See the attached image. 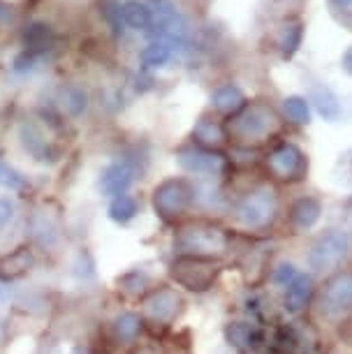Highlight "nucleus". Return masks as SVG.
Here are the masks:
<instances>
[{"label":"nucleus","instance_id":"cd10ccee","mask_svg":"<svg viewBox=\"0 0 352 354\" xmlns=\"http://www.w3.org/2000/svg\"><path fill=\"white\" fill-rule=\"evenodd\" d=\"M334 3H336L341 10H345V12H352V0H334Z\"/></svg>","mask_w":352,"mask_h":354},{"label":"nucleus","instance_id":"7ed1b4c3","mask_svg":"<svg viewBox=\"0 0 352 354\" xmlns=\"http://www.w3.org/2000/svg\"><path fill=\"white\" fill-rule=\"evenodd\" d=\"M225 243V236L221 234V230H214V227H190L181 234L178 239V245L185 252H192V255H199V252H214L221 250Z\"/></svg>","mask_w":352,"mask_h":354},{"label":"nucleus","instance_id":"a878e982","mask_svg":"<svg viewBox=\"0 0 352 354\" xmlns=\"http://www.w3.org/2000/svg\"><path fill=\"white\" fill-rule=\"evenodd\" d=\"M15 211L17 206L10 197H0V230H5L15 220Z\"/></svg>","mask_w":352,"mask_h":354},{"label":"nucleus","instance_id":"bb28decb","mask_svg":"<svg viewBox=\"0 0 352 354\" xmlns=\"http://www.w3.org/2000/svg\"><path fill=\"white\" fill-rule=\"evenodd\" d=\"M343 68L348 70L350 75H352V49H350V51H348V53H345V56H343Z\"/></svg>","mask_w":352,"mask_h":354},{"label":"nucleus","instance_id":"aec40b11","mask_svg":"<svg viewBox=\"0 0 352 354\" xmlns=\"http://www.w3.org/2000/svg\"><path fill=\"white\" fill-rule=\"evenodd\" d=\"M195 139L199 144H204V146H218L223 142V130L218 128V125L214 121H199V125L195 128Z\"/></svg>","mask_w":352,"mask_h":354},{"label":"nucleus","instance_id":"f3484780","mask_svg":"<svg viewBox=\"0 0 352 354\" xmlns=\"http://www.w3.org/2000/svg\"><path fill=\"white\" fill-rule=\"evenodd\" d=\"M135 213H137V202L130 195H125V192L114 197V202L109 206V216L116 223H128V220L135 218Z\"/></svg>","mask_w":352,"mask_h":354},{"label":"nucleus","instance_id":"ddd939ff","mask_svg":"<svg viewBox=\"0 0 352 354\" xmlns=\"http://www.w3.org/2000/svg\"><path fill=\"white\" fill-rule=\"evenodd\" d=\"M24 42H26V49L30 53L49 51L51 46L56 44V32L44 24H33L24 32Z\"/></svg>","mask_w":352,"mask_h":354},{"label":"nucleus","instance_id":"4468645a","mask_svg":"<svg viewBox=\"0 0 352 354\" xmlns=\"http://www.w3.org/2000/svg\"><path fill=\"white\" fill-rule=\"evenodd\" d=\"M121 17H123V21L135 30H146L154 24V12L149 10V5L139 3V0L125 3L121 8Z\"/></svg>","mask_w":352,"mask_h":354},{"label":"nucleus","instance_id":"412c9836","mask_svg":"<svg viewBox=\"0 0 352 354\" xmlns=\"http://www.w3.org/2000/svg\"><path fill=\"white\" fill-rule=\"evenodd\" d=\"M116 333L121 340H135L139 329H142V322H139L137 315H132V313H123L121 317H116Z\"/></svg>","mask_w":352,"mask_h":354},{"label":"nucleus","instance_id":"f257e3e1","mask_svg":"<svg viewBox=\"0 0 352 354\" xmlns=\"http://www.w3.org/2000/svg\"><path fill=\"white\" fill-rule=\"evenodd\" d=\"M192 190L185 181H165L160 188H156L154 206L165 220H174L183 216V211L190 206Z\"/></svg>","mask_w":352,"mask_h":354},{"label":"nucleus","instance_id":"f8f14e48","mask_svg":"<svg viewBox=\"0 0 352 354\" xmlns=\"http://www.w3.org/2000/svg\"><path fill=\"white\" fill-rule=\"evenodd\" d=\"M324 301L327 308H348V304H352V276H338L327 285L324 292Z\"/></svg>","mask_w":352,"mask_h":354},{"label":"nucleus","instance_id":"2eb2a0df","mask_svg":"<svg viewBox=\"0 0 352 354\" xmlns=\"http://www.w3.org/2000/svg\"><path fill=\"white\" fill-rule=\"evenodd\" d=\"M181 165L190 171H216L221 169L223 160L207 151H183Z\"/></svg>","mask_w":352,"mask_h":354},{"label":"nucleus","instance_id":"5701e85b","mask_svg":"<svg viewBox=\"0 0 352 354\" xmlns=\"http://www.w3.org/2000/svg\"><path fill=\"white\" fill-rule=\"evenodd\" d=\"M317 213H320V206H317L315 199H302L295 209V218L302 227H308L317 220Z\"/></svg>","mask_w":352,"mask_h":354},{"label":"nucleus","instance_id":"f03ea898","mask_svg":"<svg viewBox=\"0 0 352 354\" xmlns=\"http://www.w3.org/2000/svg\"><path fill=\"white\" fill-rule=\"evenodd\" d=\"M172 276L181 285L188 287V290H207V287L214 283L216 269L199 257H183L174 264Z\"/></svg>","mask_w":352,"mask_h":354},{"label":"nucleus","instance_id":"423d86ee","mask_svg":"<svg viewBox=\"0 0 352 354\" xmlns=\"http://www.w3.org/2000/svg\"><path fill=\"white\" fill-rule=\"evenodd\" d=\"M269 167H271V171L281 178H297L299 174L304 171V156L297 146L283 144L271 153Z\"/></svg>","mask_w":352,"mask_h":354},{"label":"nucleus","instance_id":"6ab92c4d","mask_svg":"<svg viewBox=\"0 0 352 354\" xmlns=\"http://www.w3.org/2000/svg\"><path fill=\"white\" fill-rule=\"evenodd\" d=\"M0 188L12 190V192H24L28 188V181H26V176H21L15 167L5 165L3 160H0Z\"/></svg>","mask_w":352,"mask_h":354},{"label":"nucleus","instance_id":"6e6552de","mask_svg":"<svg viewBox=\"0 0 352 354\" xmlns=\"http://www.w3.org/2000/svg\"><path fill=\"white\" fill-rule=\"evenodd\" d=\"M132 183V169L125 162H114L102 171L100 178V190L109 197H118L128 190V185Z\"/></svg>","mask_w":352,"mask_h":354},{"label":"nucleus","instance_id":"20e7f679","mask_svg":"<svg viewBox=\"0 0 352 354\" xmlns=\"http://www.w3.org/2000/svg\"><path fill=\"white\" fill-rule=\"evenodd\" d=\"M21 137H24V146L28 149V153L35 160H42V162H46V160H56L58 158L56 142L46 135V130L39 123H35V121L24 123Z\"/></svg>","mask_w":352,"mask_h":354},{"label":"nucleus","instance_id":"4be33fe9","mask_svg":"<svg viewBox=\"0 0 352 354\" xmlns=\"http://www.w3.org/2000/svg\"><path fill=\"white\" fill-rule=\"evenodd\" d=\"M283 109H285V116H288L292 123L308 121V102L304 97H288L283 102Z\"/></svg>","mask_w":352,"mask_h":354},{"label":"nucleus","instance_id":"0eeeda50","mask_svg":"<svg viewBox=\"0 0 352 354\" xmlns=\"http://www.w3.org/2000/svg\"><path fill=\"white\" fill-rule=\"evenodd\" d=\"M343 255H345V239L341 234H327V236L317 241L313 252H311V262L317 269H324V266L336 264Z\"/></svg>","mask_w":352,"mask_h":354},{"label":"nucleus","instance_id":"a211bd4d","mask_svg":"<svg viewBox=\"0 0 352 354\" xmlns=\"http://www.w3.org/2000/svg\"><path fill=\"white\" fill-rule=\"evenodd\" d=\"M169 56H172V46L167 42H154L144 49L142 61L146 68H160V65L169 61Z\"/></svg>","mask_w":352,"mask_h":354},{"label":"nucleus","instance_id":"39448f33","mask_svg":"<svg viewBox=\"0 0 352 354\" xmlns=\"http://www.w3.org/2000/svg\"><path fill=\"white\" fill-rule=\"evenodd\" d=\"M178 306H181V299H178L172 290H167V287H163V290H156L149 299H146L144 310L154 322L167 324L176 317Z\"/></svg>","mask_w":352,"mask_h":354},{"label":"nucleus","instance_id":"9d476101","mask_svg":"<svg viewBox=\"0 0 352 354\" xmlns=\"http://www.w3.org/2000/svg\"><path fill=\"white\" fill-rule=\"evenodd\" d=\"M269 211H271L269 195L267 192H255V195H250L241 204V209H239V218H241L246 225L257 227V225H262L269 220Z\"/></svg>","mask_w":352,"mask_h":354},{"label":"nucleus","instance_id":"b1692460","mask_svg":"<svg viewBox=\"0 0 352 354\" xmlns=\"http://www.w3.org/2000/svg\"><path fill=\"white\" fill-rule=\"evenodd\" d=\"M63 106L70 113H82L86 109V95L79 88L63 91Z\"/></svg>","mask_w":352,"mask_h":354},{"label":"nucleus","instance_id":"dca6fc26","mask_svg":"<svg viewBox=\"0 0 352 354\" xmlns=\"http://www.w3.org/2000/svg\"><path fill=\"white\" fill-rule=\"evenodd\" d=\"M214 104H216V109H221L225 113L237 111L239 106L243 104V95H241V91L234 88V86H223V88L216 91Z\"/></svg>","mask_w":352,"mask_h":354},{"label":"nucleus","instance_id":"9b49d317","mask_svg":"<svg viewBox=\"0 0 352 354\" xmlns=\"http://www.w3.org/2000/svg\"><path fill=\"white\" fill-rule=\"evenodd\" d=\"M33 252L30 248H17L15 252H10L5 259H0V278L3 280H17L26 276L33 266Z\"/></svg>","mask_w":352,"mask_h":354},{"label":"nucleus","instance_id":"393cba45","mask_svg":"<svg viewBox=\"0 0 352 354\" xmlns=\"http://www.w3.org/2000/svg\"><path fill=\"white\" fill-rule=\"evenodd\" d=\"M317 109H320V113L324 118H336L341 106H338L336 97L331 95L329 91H324V95H322V93H317Z\"/></svg>","mask_w":352,"mask_h":354},{"label":"nucleus","instance_id":"1a4fd4ad","mask_svg":"<svg viewBox=\"0 0 352 354\" xmlns=\"http://www.w3.org/2000/svg\"><path fill=\"white\" fill-rule=\"evenodd\" d=\"M269 130V113L262 106H253L234 121V132L241 137H260Z\"/></svg>","mask_w":352,"mask_h":354}]
</instances>
